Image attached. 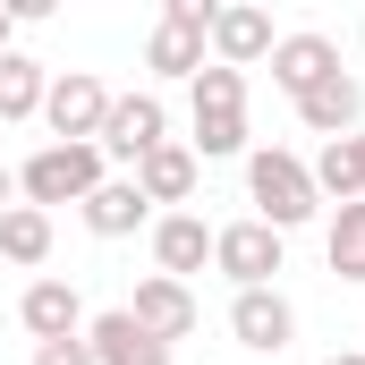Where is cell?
Segmentation results:
<instances>
[{"mask_svg": "<svg viewBox=\"0 0 365 365\" xmlns=\"http://www.w3.org/2000/svg\"><path fill=\"white\" fill-rule=\"evenodd\" d=\"M34 365H93V349H86V340H43Z\"/></svg>", "mask_w": 365, "mask_h": 365, "instance_id": "23", "label": "cell"}, {"mask_svg": "<svg viewBox=\"0 0 365 365\" xmlns=\"http://www.w3.org/2000/svg\"><path fill=\"white\" fill-rule=\"evenodd\" d=\"M212 51V0H162V26L145 34V68L153 77H195Z\"/></svg>", "mask_w": 365, "mask_h": 365, "instance_id": "3", "label": "cell"}, {"mask_svg": "<svg viewBox=\"0 0 365 365\" xmlns=\"http://www.w3.org/2000/svg\"><path fill=\"white\" fill-rule=\"evenodd\" d=\"M195 162H230V153H255L247 145V110H195V136H187Z\"/></svg>", "mask_w": 365, "mask_h": 365, "instance_id": "20", "label": "cell"}, {"mask_svg": "<svg viewBox=\"0 0 365 365\" xmlns=\"http://www.w3.org/2000/svg\"><path fill=\"white\" fill-rule=\"evenodd\" d=\"M212 264L238 280V289H272V272H280V230H264L255 212L230 221V230H212Z\"/></svg>", "mask_w": 365, "mask_h": 365, "instance_id": "6", "label": "cell"}, {"mask_svg": "<svg viewBox=\"0 0 365 365\" xmlns=\"http://www.w3.org/2000/svg\"><path fill=\"white\" fill-rule=\"evenodd\" d=\"M204 264H212L204 212H162V221H153V272H162V280H195Z\"/></svg>", "mask_w": 365, "mask_h": 365, "instance_id": "13", "label": "cell"}, {"mask_svg": "<svg viewBox=\"0 0 365 365\" xmlns=\"http://www.w3.org/2000/svg\"><path fill=\"white\" fill-rule=\"evenodd\" d=\"M297 119H306L323 145H331V136H357V128H365V86L349 77V68H331L314 93H297Z\"/></svg>", "mask_w": 365, "mask_h": 365, "instance_id": "12", "label": "cell"}, {"mask_svg": "<svg viewBox=\"0 0 365 365\" xmlns=\"http://www.w3.org/2000/svg\"><path fill=\"white\" fill-rule=\"evenodd\" d=\"M9 204H17V170L0 162V212H9Z\"/></svg>", "mask_w": 365, "mask_h": 365, "instance_id": "24", "label": "cell"}, {"mask_svg": "<svg viewBox=\"0 0 365 365\" xmlns=\"http://www.w3.org/2000/svg\"><path fill=\"white\" fill-rule=\"evenodd\" d=\"M43 119H51V145H93L102 119H110V86L86 77V68H68V77H51V93H43Z\"/></svg>", "mask_w": 365, "mask_h": 365, "instance_id": "5", "label": "cell"}, {"mask_svg": "<svg viewBox=\"0 0 365 365\" xmlns=\"http://www.w3.org/2000/svg\"><path fill=\"white\" fill-rule=\"evenodd\" d=\"M272 9H255V0H238V9H212V60L221 68H255V60H272Z\"/></svg>", "mask_w": 365, "mask_h": 365, "instance_id": "9", "label": "cell"}, {"mask_svg": "<svg viewBox=\"0 0 365 365\" xmlns=\"http://www.w3.org/2000/svg\"><path fill=\"white\" fill-rule=\"evenodd\" d=\"M9 34H17V17H9V0H0V51H17V43H9Z\"/></svg>", "mask_w": 365, "mask_h": 365, "instance_id": "25", "label": "cell"}, {"mask_svg": "<svg viewBox=\"0 0 365 365\" xmlns=\"http://www.w3.org/2000/svg\"><path fill=\"white\" fill-rule=\"evenodd\" d=\"M247 204H255V221L264 230H306L314 212H323V195H314V170L289 153V145H255L247 153Z\"/></svg>", "mask_w": 365, "mask_h": 365, "instance_id": "1", "label": "cell"}, {"mask_svg": "<svg viewBox=\"0 0 365 365\" xmlns=\"http://www.w3.org/2000/svg\"><path fill=\"white\" fill-rule=\"evenodd\" d=\"M17 323L34 331V349L43 340H86V297L68 289V280H26V297H17Z\"/></svg>", "mask_w": 365, "mask_h": 365, "instance_id": "10", "label": "cell"}, {"mask_svg": "<svg viewBox=\"0 0 365 365\" xmlns=\"http://www.w3.org/2000/svg\"><path fill=\"white\" fill-rule=\"evenodd\" d=\"M331 68H340V43H331V34H314V26H306V34H280V43H272V86L289 93V102H297V93H314Z\"/></svg>", "mask_w": 365, "mask_h": 365, "instance_id": "11", "label": "cell"}, {"mask_svg": "<svg viewBox=\"0 0 365 365\" xmlns=\"http://www.w3.org/2000/svg\"><path fill=\"white\" fill-rule=\"evenodd\" d=\"M306 170H314V195L365 204V128H357V136H331V145H323V153H314Z\"/></svg>", "mask_w": 365, "mask_h": 365, "instance_id": "17", "label": "cell"}, {"mask_svg": "<svg viewBox=\"0 0 365 365\" xmlns=\"http://www.w3.org/2000/svg\"><path fill=\"white\" fill-rule=\"evenodd\" d=\"M357 43H365V26H357Z\"/></svg>", "mask_w": 365, "mask_h": 365, "instance_id": "27", "label": "cell"}, {"mask_svg": "<svg viewBox=\"0 0 365 365\" xmlns=\"http://www.w3.org/2000/svg\"><path fill=\"white\" fill-rule=\"evenodd\" d=\"M128 179H136V195H145V204H170V212H179V204H195V179H204V162H195L179 136H170V145H153V153H145Z\"/></svg>", "mask_w": 365, "mask_h": 365, "instance_id": "15", "label": "cell"}, {"mask_svg": "<svg viewBox=\"0 0 365 365\" xmlns=\"http://www.w3.org/2000/svg\"><path fill=\"white\" fill-rule=\"evenodd\" d=\"M128 314H136V331H153L162 349H170V340H187V331L204 323V306H195V289H187V280H162V272H145V280H136V297H128Z\"/></svg>", "mask_w": 365, "mask_h": 365, "instance_id": "8", "label": "cell"}, {"mask_svg": "<svg viewBox=\"0 0 365 365\" xmlns=\"http://www.w3.org/2000/svg\"><path fill=\"white\" fill-rule=\"evenodd\" d=\"M0 255H9L17 272L51 264V212H34V204H9V212H0Z\"/></svg>", "mask_w": 365, "mask_h": 365, "instance_id": "18", "label": "cell"}, {"mask_svg": "<svg viewBox=\"0 0 365 365\" xmlns=\"http://www.w3.org/2000/svg\"><path fill=\"white\" fill-rule=\"evenodd\" d=\"M323 255H331V272H340V280H365V204H340V212H331Z\"/></svg>", "mask_w": 365, "mask_h": 365, "instance_id": "21", "label": "cell"}, {"mask_svg": "<svg viewBox=\"0 0 365 365\" xmlns=\"http://www.w3.org/2000/svg\"><path fill=\"white\" fill-rule=\"evenodd\" d=\"M187 110H247V77L221 68V60H204V68L187 77Z\"/></svg>", "mask_w": 365, "mask_h": 365, "instance_id": "22", "label": "cell"}, {"mask_svg": "<svg viewBox=\"0 0 365 365\" xmlns=\"http://www.w3.org/2000/svg\"><path fill=\"white\" fill-rule=\"evenodd\" d=\"M230 331H238V349L280 357V349L297 340V306H289L280 289H238V297H230Z\"/></svg>", "mask_w": 365, "mask_h": 365, "instance_id": "7", "label": "cell"}, {"mask_svg": "<svg viewBox=\"0 0 365 365\" xmlns=\"http://www.w3.org/2000/svg\"><path fill=\"white\" fill-rule=\"evenodd\" d=\"M102 179H110L102 145H43V153L17 162V195H26L34 212H51V204H86Z\"/></svg>", "mask_w": 365, "mask_h": 365, "instance_id": "2", "label": "cell"}, {"mask_svg": "<svg viewBox=\"0 0 365 365\" xmlns=\"http://www.w3.org/2000/svg\"><path fill=\"white\" fill-rule=\"evenodd\" d=\"M86 349H93V365H170V349H162L153 331H136V314H128V306L86 314Z\"/></svg>", "mask_w": 365, "mask_h": 365, "instance_id": "14", "label": "cell"}, {"mask_svg": "<svg viewBox=\"0 0 365 365\" xmlns=\"http://www.w3.org/2000/svg\"><path fill=\"white\" fill-rule=\"evenodd\" d=\"M93 145H102V162H128L136 170L153 145H170V102L162 93H110V119H102Z\"/></svg>", "mask_w": 365, "mask_h": 365, "instance_id": "4", "label": "cell"}, {"mask_svg": "<svg viewBox=\"0 0 365 365\" xmlns=\"http://www.w3.org/2000/svg\"><path fill=\"white\" fill-rule=\"evenodd\" d=\"M323 365H365V349H349V357H323Z\"/></svg>", "mask_w": 365, "mask_h": 365, "instance_id": "26", "label": "cell"}, {"mask_svg": "<svg viewBox=\"0 0 365 365\" xmlns=\"http://www.w3.org/2000/svg\"><path fill=\"white\" fill-rule=\"evenodd\" d=\"M43 60H26V51H0V119H43Z\"/></svg>", "mask_w": 365, "mask_h": 365, "instance_id": "19", "label": "cell"}, {"mask_svg": "<svg viewBox=\"0 0 365 365\" xmlns=\"http://www.w3.org/2000/svg\"><path fill=\"white\" fill-rule=\"evenodd\" d=\"M77 212H86V230H93V238H136V230L153 221V204L136 195V179H102L86 204H77Z\"/></svg>", "mask_w": 365, "mask_h": 365, "instance_id": "16", "label": "cell"}]
</instances>
